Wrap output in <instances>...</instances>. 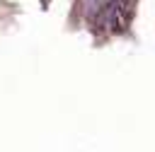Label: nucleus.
<instances>
[{
    "mask_svg": "<svg viewBox=\"0 0 155 152\" xmlns=\"http://www.w3.org/2000/svg\"><path fill=\"white\" fill-rule=\"evenodd\" d=\"M111 5L131 22V14H133V10H136V0H111Z\"/></svg>",
    "mask_w": 155,
    "mask_h": 152,
    "instance_id": "f257e3e1",
    "label": "nucleus"
}]
</instances>
